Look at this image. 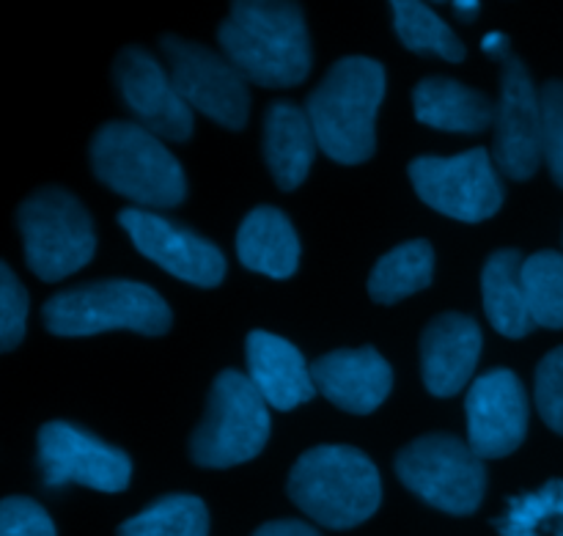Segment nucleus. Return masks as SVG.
I'll list each match as a JSON object with an SVG mask.
<instances>
[{
	"mask_svg": "<svg viewBox=\"0 0 563 536\" xmlns=\"http://www.w3.org/2000/svg\"><path fill=\"white\" fill-rule=\"evenodd\" d=\"M218 42L247 83L286 88L311 72V39L297 3H231Z\"/></svg>",
	"mask_w": 563,
	"mask_h": 536,
	"instance_id": "obj_1",
	"label": "nucleus"
},
{
	"mask_svg": "<svg viewBox=\"0 0 563 536\" xmlns=\"http://www.w3.org/2000/svg\"><path fill=\"white\" fill-rule=\"evenodd\" d=\"M385 97V66L366 55H346L330 66L306 102L319 152L341 165L366 163L377 149V110Z\"/></svg>",
	"mask_w": 563,
	"mask_h": 536,
	"instance_id": "obj_2",
	"label": "nucleus"
},
{
	"mask_svg": "<svg viewBox=\"0 0 563 536\" xmlns=\"http://www.w3.org/2000/svg\"><path fill=\"white\" fill-rule=\"evenodd\" d=\"M286 493L319 526L355 528L383 501V482L374 462L352 446H317L291 466Z\"/></svg>",
	"mask_w": 563,
	"mask_h": 536,
	"instance_id": "obj_3",
	"label": "nucleus"
},
{
	"mask_svg": "<svg viewBox=\"0 0 563 536\" xmlns=\"http://www.w3.org/2000/svg\"><path fill=\"white\" fill-rule=\"evenodd\" d=\"M88 154L97 179L135 201L137 209H170L185 201L187 179L179 160L135 121H108L99 127Z\"/></svg>",
	"mask_w": 563,
	"mask_h": 536,
	"instance_id": "obj_4",
	"label": "nucleus"
},
{
	"mask_svg": "<svg viewBox=\"0 0 563 536\" xmlns=\"http://www.w3.org/2000/svg\"><path fill=\"white\" fill-rule=\"evenodd\" d=\"M42 319L55 336H93L104 330L163 336L170 328V308L152 286L110 278L58 292L44 303Z\"/></svg>",
	"mask_w": 563,
	"mask_h": 536,
	"instance_id": "obj_5",
	"label": "nucleus"
},
{
	"mask_svg": "<svg viewBox=\"0 0 563 536\" xmlns=\"http://www.w3.org/2000/svg\"><path fill=\"white\" fill-rule=\"evenodd\" d=\"M16 226L31 273L60 281L91 262L97 234L88 209L64 187H38L16 209Z\"/></svg>",
	"mask_w": 563,
	"mask_h": 536,
	"instance_id": "obj_6",
	"label": "nucleus"
},
{
	"mask_svg": "<svg viewBox=\"0 0 563 536\" xmlns=\"http://www.w3.org/2000/svg\"><path fill=\"white\" fill-rule=\"evenodd\" d=\"M269 440L264 396L247 374L225 369L214 378L207 413L190 438V457L201 468H231L253 460Z\"/></svg>",
	"mask_w": 563,
	"mask_h": 536,
	"instance_id": "obj_7",
	"label": "nucleus"
},
{
	"mask_svg": "<svg viewBox=\"0 0 563 536\" xmlns=\"http://www.w3.org/2000/svg\"><path fill=\"white\" fill-rule=\"evenodd\" d=\"M396 477L407 490L445 515L465 517L482 506L487 468L467 440L432 433L396 455Z\"/></svg>",
	"mask_w": 563,
	"mask_h": 536,
	"instance_id": "obj_8",
	"label": "nucleus"
},
{
	"mask_svg": "<svg viewBox=\"0 0 563 536\" xmlns=\"http://www.w3.org/2000/svg\"><path fill=\"white\" fill-rule=\"evenodd\" d=\"M168 75L179 97L198 113L209 116L225 130H242L251 113L247 80L223 53L165 33L159 39Z\"/></svg>",
	"mask_w": 563,
	"mask_h": 536,
	"instance_id": "obj_9",
	"label": "nucleus"
},
{
	"mask_svg": "<svg viewBox=\"0 0 563 536\" xmlns=\"http://www.w3.org/2000/svg\"><path fill=\"white\" fill-rule=\"evenodd\" d=\"M418 198L465 223L487 220L504 207V182L487 149H471L456 157H418L410 163Z\"/></svg>",
	"mask_w": 563,
	"mask_h": 536,
	"instance_id": "obj_10",
	"label": "nucleus"
},
{
	"mask_svg": "<svg viewBox=\"0 0 563 536\" xmlns=\"http://www.w3.org/2000/svg\"><path fill=\"white\" fill-rule=\"evenodd\" d=\"M36 460L42 484L49 490L82 484L99 493H121L132 479V462L124 451L66 422H49L38 429Z\"/></svg>",
	"mask_w": 563,
	"mask_h": 536,
	"instance_id": "obj_11",
	"label": "nucleus"
},
{
	"mask_svg": "<svg viewBox=\"0 0 563 536\" xmlns=\"http://www.w3.org/2000/svg\"><path fill=\"white\" fill-rule=\"evenodd\" d=\"M493 160L509 179L526 182L544 160L542 94L517 55L500 64V97L495 113Z\"/></svg>",
	"mask_w": 563,
	"mask_h": 536,
	"instance_id": "obj_12",
	"label": "nucleus"
},
{
	"mask_svg": "<svg viewBox=\"0 0 563 536\" xmlns=\"http://www.w3.org/2000/svg\"><path fill=\"white\" fill-rule=\"evenodd\" d=\"M119 223L130 234L132 245L165 273L192 286H203V289L223 281L225 256L214 242H209L198 231L185 229L163 215H154L152 209L137 207L121 209Z\"/></svg>",
	"mask_w": 563,
	"mask_h": 536,
	"instance_id": "obj_13",
	"label": "nucleus"
},
{
	"mask_svg": "<svg viewBox=\"0 0 563 536\" xmlns=\"http://www.w3.org/2000/svg\"><path fill=\"white\" fill-rule=\"evenodd\" d=\"M113 83L135 124L165 141H190L192 108L179 97L168 72L143 47H124L115 55Z\"/></svg>",
	"mask_w": 563,
	"mask_h": 536,
	"instance_id": "obj_14",
	"label": "nucleus"
},
{
	"mask_svg": "<svg viewBox=\"0 0 563 536\" xmlns=\"http://www.w3.org/2000/svg\"><path fill=\"white\" fill-rule=\"evenodd\" d=\"M467 444L482 460H500L528 435V396L511 369H493L473 380L465 400Z\"/></svg>",
	"mask_w": 563,
	"mask_h": 536,
	"instance_id": "obj_15",
	"label": "nucleus"
},
{
	"mask_svg": "<svg viewBox=\"0 0 563 536\" xmlns=\"http://www.w3.org/2000/svg\"><path fill=\"white\" fill-rule=\"evenodd\" d=\"M311 378L324 400L346 413L366 416L388 400L394 369L374 347H357L317 358L311 363Z\"/></svg>",
	"mask_w": 563,
	"mask_h": 536,
	"instance_id": "obj_16",
	"label": "nucleus"
},
{
	"mask_svg": "<svg viewBox=\"0 0 563 536\" xmlns=\"http://www.w3.org/2000/svg\"><path fill=\"white\" fill-rule=\"evenodd\" d=\"M482 328L467 314H440L421 336V378L432 396H456L482 355Z\"/></svg>",
	"mask_w": 563,
	"mask_h": 536,
	"instance_id": "obj_17",
	"label": "nucleus"
},
{
	"mask_svg": "<svg viewBox=\"0 0 563 536\" xmlns=\"http://www.w3.org/2000/svg\"><path fill=\"white\" fill-rule=\"evenodd\" d=\"M247 380L275 411H295L317 394L311 367L291 341L253 330L245 344Z\"/></svg>",
	"mask_w": 563,
	"mask_h": 536,
	"instance_id": "obj_18",
	"label": "nucleus"
},
{
	"mask_svg": "<svg viewBox=\"0 0 563 536\" xmlns=\"http://www.w3.org/2000/svg\"><path fill=\"white\" fill-rule=\"evenodd\" d=\"M319 152L317 132L306 108L289 99H275L264 113V160L280 190H295L306 182Z\"/></svg>",
	"mask_w": 563,
	"mask_h": 536,
	"instance_id": "obj_19",
	"label": "nucleus"
},
{
	"mask_svg": "<svg viewBox=\"0 0 563 536\" xmlns=\"http://www.w3.org/2000/svg\"><path fill=\"white\" fill-rule=\"evenodd\" d=\"M416 119L432 130L482 132L495 127L498 102L451 77H427L412 91Z\"/></svg>",
	"mask_w": 563,
	"mask_h": 536,
	"instance_id": "obj_20",
	"label": "nucleus"
},
{
	"mask_svg": "<svg viewBox=\"0 0 563 536\" xmlns=\"http://www.w3.org/2000/svg\"><path fill=\"white\" fill-rule=\"evenodd\" d=\"M236 256L253 273L289 278L300 262V240L295 226L275 207L251 209L236 231Z\"/></svg>",
	"mask_w": 563,
	"mask_h": 536,
	"instance_id": "obj_21",
	"label": "nucleus"
},
{
	"mask_svg": "<svg viewBox=\"0 0 563 536\" xmlns=\"http://www.w3.org/2000/svg\"><path fill=\"white\" fill-rule=\"evenodd\" d=\"M522 264L526 256L520 251L504 248L495 251L482 270L484 311L489 325L506 339H522L537 328L522 289Z\"/></svg>",
	"mask_w": 563,
	"mask_h": 536,
	"instance_id": "obj_22",
	"label": "nucleus"
},
{
	"mask_svg": "<svg viewBox=\"0 0 563 536\" xmlns=\"http://www.w3.org/2000/svg\"><path fill=\"white\" fill-rule=\"evenodd\" d=\"M434 251L427 240H410L394 248L374 264L368 275V295L383 306L405 300L432 284Z\"/></svg>",
	"mask_w": 563,
	"mask_h": 536,
	"instance_id": "obj_23",
	"label": "nucleus"
},
{
	"mask_svg": "<svg viewBox=\"0 0 563 536\" xmlns=\"http://www.w3.org/2000/svg\"><path fill=\"white\" fill-rule=\"evenodd\" d=\"M390 11H394L396 36L407 50L421 55H438L449 64H460L465 58V44L434 14L432 6L416 3V0H396L390 3Z\"/></svg>",
	"mask_w": 563,
	"mask_h": 536,
	"instance_id": "obj_24",
	"label": "nucleus"
},
{
	"mask_svg": "<svg viewBox=\"0 0 563 536\" xmlns=\"http://www.w3.org/2000/svg\"><path fill=\"white\" fill-rule=\"evenodd\" d=\"M493 526L500 536H563V479H550L533 493L509 499Z\"/></svg>",
	"mask_w": 563,
	"mask_h": 536,
	"instance_id": "obj_25",
	"label": "nucleus"
},
{
	"mask_svg": "<svg viewBox=\"0 0 563 536\" xmlns=\"http://www.w3.org/2000/svg\"><path fill=\"white\" fill-rule=\"evenodd\" d=\"M115 536H209V512L196 495H163L121 523Z\"/></svg>",
	"mask_w": 563,
	"mask_h": 536,
	"instance_id": "obj_26",
	"label": "nucleus"
},
{
	"mask_svg": "<svg viewBox=\"0 0 563 536\" xmlns=\"http://www.w3.org/2000/svg\"><path fill=\"white\" fill-rule=\"evenodd\" d=\"M522 289L537 328H563V253L539 251L522 264Z\"/></svg>",
	"mask_w": 563,
	"mask_h": 536,
	"instance_id": "obj_27",
	"label": "nucleus"
},
{
	"mask_svg": "<svg viewBox=\"0 0 563 536\" xmlns=\"http://www.w3.org/2000/svg\"><path fill=\"white\" fill-rule=\"evenodd\" d=\"M27 292L16 281L9 264H0V350L9 352L25 336Z\"/></svg>",
	"mask_w": 563,
	"mask_h": 536,
	"instance_id": "obj_28",
	"label": "nucleus"
},
{
	"mask_svg": "<svg viewBox=\"0 0 563 536\" xmlns=\"http://www.w3.org/2000/svg\"><path fill=\"white\" fill-rule=\"evenodd\" d=\"M537 411L553 433L563 435V347L548 352L537 369Z\"/></svg>",
	"mask_w": 563,
	"mask_h": 536,
	"instance_id": "obj_29",
	"label": "nucleus"
},
{
	"mask_svg": "<svg viewBox=\"0 0 563 536\" xmlns=\"http://www.w3.org/2000/svg\"><path fill=\"white\" fill-rule=\"evenodd\" d=\"M544 113V163L555 185L563 187V80H550L542 86Z\"/></svg>",
	"mask_w": 563,
	"mask_h": 536,
	"instance_id": "obj_30",
	"label": "nucleus"
},
{
	"mask_svg": "<svg viewBox=\"0 0 563 536\" xmlns=\"http://www.w3.org/2000/svg\"><path fill=\"white\" fill-rule=\"evenodd\" d=\"M0 536H55V526L36 501L11 495L0 504Z\"/></svg>",
	"mask_w": 563,
	"mask_h": 536,
	"instance_id": "obj_31",
	"label": "nucleus"
},
{
	"mask_svg": "<svg viewBox=\"0 0 563 536\" xmlns=\"http://www.w3.org/2000/svg\"><path fill=\"white\" fill-rule=\"evenodd\" d=\"M253 536H322L317 528H311L302 521H273L256 528Z\"/></svg>",
	"mask_w": 563,
	"mask_h": 536,
	"instance_id": "obj_32",
	"label": "nucleus"
},
{
	"mask_svg": "<svg viewBox=\"0 0 563 536\" xmlns=\"http://www.w3.org/2000/svg\"><path fill=\"white\" fill-rule=\"evenodd\" d=\"M482 50L489 55V58H495V61H500V64H504V61L511 55L509 53V36H506V33H500V31L487 33V36H484V42H482Z\"/></svg>",
	"mask_w": 563,
	"mask_h": 536,
	"instance_id": "obj_33",
	"label": "nucleus"
},
{
	"mask_svg": "<svg viewBox=\"0 0 563 536\" xmlns=\"http://www.w3.org/2000/svg\"><path fill=\"white\" fill-rule=\"evenodd\" d=\"M454 9L460 11V14L465 17L467 22H473V20H476L478 9H482V3H476V0H460V3H454Z\"/></svg>",
	"mask_w": 563,
	"mask_h": 536,
	"instance_id": "obj_34",
	"label": "nucleus"
}]
</instances>
